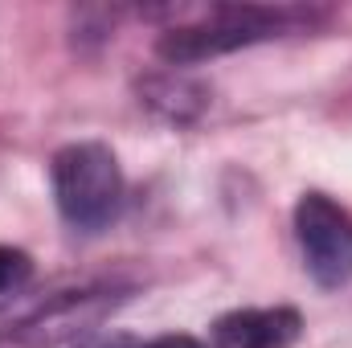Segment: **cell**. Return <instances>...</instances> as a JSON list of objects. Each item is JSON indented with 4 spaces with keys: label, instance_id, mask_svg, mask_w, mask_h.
Wrapping results in <instances>:
<instances>
[{
    "label": "cell",
    "instance_id": "7",
    "mask_svg": "<svg viewBox=\"0 0 352 348\" xmlns=\"http://www.w3.org/2000/svg\"><path fill=\"white\" fill-rule=\"evenodd\" d=\"M74 348H205L192 336H156V340H140L131 332H90L87 340H78Z\"/></svg>",
    "mask_w": 352,
    "mask_h": 348
},
{
    "label": "cell",
    "instance_id": "3",
    "mask_svg": "<svg viewBox=\"0 0 352 348\" xmlns=\"http://www.w3.org/2000/svg\"><path fill=\"white\" fill-rule=\"evenodd\" d=\"M50 180L58 213L74 234H102L123 213V168L98 140L66 144L50 164Z\"/></svg>",
    "mask_w": 352,
    "mask_h": 348
},
{
    "label": "cell",
    "instance_id": "8",
    "mask_svg": "<svg viewBox=\"0 0 352 348\" xmlns=\"http://www.w3.org/2000/svg\"><path fill=\"white\" fill-rule=\"evenodd\" d=\"M29 279H33V259L25 250H16V246H4L0 242V295L4 299L21 295Z\"/></svg>",
    "mask_w": 352,
    "mask_h": 348
},
{
    "label": "cell",
    "instance_id": "5",
    "mask_svg": "<svg viewBox=\"0 0 352 348\" xmlns=\"http://www.w3.org/2000/svg\"><path fill=\"white\" fill-rule=\"evenodd\" d=\"M303 336V316L295 307H238L213 320V348H295Z\"/></svg>",
    "mask_w": 352,
    "mask_h": 348
},
{
    "label": "cell",
    "instance_id": "1",
    "mask_svg": "<svg viewBox=\"0 0 352 348\" xmlns=\"http://www.w3.org/2000/svg\"><path fill=\"white\" fill-rule=\"evenodd\" d=\"M324 12L316 8H295V4H217L197 21L173 25L156 54L168 66H197L205 58H221L234 50H250L274 37H291L303 33L311 25H320Z\"/></svg>",
    "mask_w": 352,
    "mask_h": 348
},
{
    "label": "cell",
    "instance_id": "6",
    "mask_svg": "<svg viewBox=\"0 0 352 348\" xmlns=\"http://www.w3.org/2000/svg\"><path fill=\"white\" fill-rule=\"evenodd\" d=\"M140 90H144V102H148V107H156L164 119H176V123L192 119V115L184 111V98H188V94H192V98L205 94L201 87H192V83H184V78H148Z\"/></svg>",
    "mask_w": 352,
    "mask_h": 348
},
{
    "label": "cell",
    "instance_id": "2",
    "mask_svg": "<svg viewBox=\"0 0 352 348\" xmlns=\"http://www.w3.org/2000/svg\"><path fill=\"white\" fill-rule=\"evenodd\" d=\"M127 299L115 283H70L37 295H12L0 312V348H54L62 340H87L107 312Z\"/></svg>",
    "mask_w": 352,
    "mask_h": 348
},
{
    "label": "cell",
    "instance_id": "4",
    "mask_svg": "<svg viewBox=\"0 0 352 348\" xmlns=\"http://www.w3.org/2000/svg\"><path fill=\"white\" fill-rule=\"evenodd\" d=\"M295 238L307 274L324 291L352 283V213L328 193H303L295 205Z\"/></svg>",
    "mask_w": 352,
    "mask_h": 348
}]
</instances>
